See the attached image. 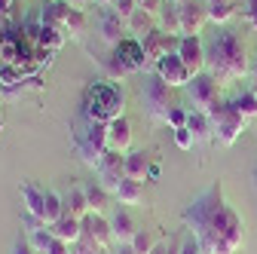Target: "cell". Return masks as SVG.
Segmentation results:
<instances>
[{
	"mask_svg": "<svg viewBox=\"0 0 257 254\" xmlns=\"http://www.w3.org/2000/svg\"><path fill=\"white\" fill-rule=\"evenodd\" d=\"M61 202H64V214H74V217H80V220L92 211L83 184H68V187H64V190H61Z\"/></svg>",
	"mask_w": 257,
	"mask_h": 254,
	"instance_id": "cell-17",
	"label": "cell"
},
{
	"mask_svg": "<svg viewBox=\"0 0 257 254\" xmlns=\"http://www.w3.org/2000/svg\"><path fill=\"white\" fill-rule=\"evenodd\" d=\"M138 7H141L138 0H113V7H110V10H113L119 19H125V22H128V19L138 13Z\"/></svg>",
	"mask_w": 257,
	"mask_h": 254,
	"instance_id": "cell-36",
	"label": "cell"
},
{
	"mask_svg": "<svg viewBox=\"0 0 257 254\" xmlns=\"http://www.w3.org/2000/svg\"><path fill=\"white\" fill-rule=\"evenodd\" d=\"M52 239H55V236L49 233V227H46V230H37V233H31V236H28V242L34 245V251H40V254L52 245Z\"/></svg>",
	"mask_w": 257,
	"mask_h": 254,
	"instance_id": "cell-37",
	"label": "cell"
},
{
	"mask_svg": "<svg viewBox=\"0 0 257 254\" xmlns=\"http://www.w3.org/2000/svg\"><path fill=\"white\" fill-rule=\"evenodd\" d=\"M86 199H89V208H92L95 214H110V211H113V205H116L113 193H110V190H104L98 181L86 184Z\"/></svg>",
	"mask_w": 257,
	"mask_h": 254,
	"instance_id": "cell-23",
	"label": "cell"
},
{
	"mask_svg": "<svg viewBox=\"0 0 257 254\" xmlns=\"http://www.w3.org/2000/svg\"><path fill=\"white\" fill-rule=\"evenodd\" d=\"M107 217H110V230H113V239H116V242H132L135 233L141 230L138 220L132 217V211H128V205H119V202H116Z\"/></svg>",
	"mask_w": 257,
	"mask_h": 254,
	"instance_id": "cell-15",
	"label": "cell"
},
{
	"mask_svg": "<svg viewBox=\"0 0 257 254\" xmlns=\"http://www.w3.org/2000/svg\"><path fill=\"white\" fill-rule=\"evenodd\" d=\"M184 224L199 236L205 254H236L245 242V224L223 196V184L214 181L184 208Z\"/></svg>",
	"mask_w": 257,
	"mask_h": 254,
	"instance_id": "cell-1",
	"label": "cell"
},
{
	"mask_svg": "<svg viewBox=\"0 0 257 254\" xmlns=\"http://www.w3.org/2000/svg\"><path fill=\"white\" fill-rule=\"evenodd\" d=\"M68 4L64 0H49V4L43 7V13H40V25H46V28H55V31H61L64 34V19H68Z\"/></svg>",
	"mask_w": 257,
	"mask_h": 254,
	"instance_id": "cell-27",
	"label": "cell"
},
{
	"mask_svg": "<svg viewBox=\"0 0 257 254\" xmlns=\"http://www.w3.org/2000/svg\"><path fill=\"white\" fill-rule=\"evenodd\" d=\"M144 107H147V116L156 119V122H166L169 119V110L178 107L175 89L163 77H159V74H147V83H144Z\"/></svg>",
	"mask_w": 257,
	"mask_h": 254,
	"instance_id": "cell-6",
	"label": "cell"
},
{
	"mask_svg": "<svg viewBox=\"0 0 257 254\" xmlns=\"http://www.w3.org/2000/svg\"><path fill=\"white\" fill-rule=\"evenodd\" d=\"M10 10H13V0H0V19H4Z\"/></svg>",
	"mask_w": 257,
	"mask_h": 254,
	"instance_id": "cell-44",
	"label": "cell"
},
{
	"mask_svg": "<svg viewBox=\"0 0 257 254\" xmlns=\"http://www.w3.org/2000/svg\"><path fill=\"white\" fill-rule=\"evenodd\" d=\"M175 4H178V7H181V4H187V0H175Z\"/></svg>",
	"mask_w": 257,
	"mask_h": 254,
	"instance_id": "cell-49",
	"label": "cell"
},
{
	"mask_svg": "<svg viewBox=\"0 0 257 254\" xmlns=\"http://www.w3.org/2000/svg\"><path fill=\"white\" fill-rule=\"evenodd\" d=\"M43 254H71V242H64V239H52V245H49Z\"/></svg>",
	"mask_w": 257,
	"mask_h": 254,
	"instance_id": "cell-39",
	"label": "cell"
},
{
	"mask_svg": "<svg viewBox=\"0 0 257 254\" xmlns=\"http://www.w3.org/2000/svg\"><path fill=\"white\" fill-rule=\"evenodd\" d=\"M74 150L89 169H98L104 153L110 150L107 147V122H86L83 119V125L74 132Z\"/></svg>",
	"mask_w": 257,
	"mask_h": 254,
	"instance_id": "cell-4",
	"label": "cell"
},
{
	"mask_svg": "<svg viewBox=\"0 0 257 254\" xmlns=\"http://www.w3.org/2000/svg\"><path fill=\"white\" fill-rule=\"evenodd\" d=\"M181 254H205V248H202L199 236L193 233V230H187V233L181 236Z\"/></svg>",
	"mask_w": 257,
	"mask_h": 254,
	"instance_id": "cell-34",
	"label": "cell"
},
{
	"mask_svg": "<svg viewBox=\"0 0 257 254\" xmlns=\"http://www.w3.org/2000/svg\"><path fill=\"white\" fill-rule=\"evenodd\" d=\"M187 95H190V101H193V110H208L220 98V83L208 71H202V74H196L187 83Z\"/></svg>",
	"mask_w": 257,
	"mask_h": 254,
	"instance_id": "cell-8",
	"label": "cell"
},
{
	"mask_svg": "<svg viewBox=\"0 0 257 254\" xmlns=\"http://www.w3.org/2000/svg\"><path fill=\"white\" fill-rule=\"evenodd\" d=\"M49 233L55 236V239H64V242H80L83 239V220L80 217H74V214H61L55 224H49Z\"/></svg>",
	"mask_w": 257,
	"mask_h": 254,
	"instance_id": "cell-22",
	"label": "cell"
},
{
	"mask_svg": "<svg viewBox=\"0 0 257 254\" xmlns=\"http://www.w3.org/2000/svg\"><path fill=\"white\" fill-rule=\"evenodd\" d=\"M0 132H4V110H0Z\"/></svg>",
	"mask_w": 257,
	"mask_h": 254,
	"instance_id": "cell-48",
	"label": "cell"
},
{
	"mask_svg": "<svg viewBox=\"0 0 257 254\" xmlns=\"http://www.w3.org/2000/svg\"><path fill=\"white\" fill-rule=\"evenodd\" d=\"M125 25H128V34H132V37L144 40V37L150 34V31L156 28V16H150L147 10H141V7H138V13H135L132 19H128Z\"/></svg>",
	"mask_w": 257,
	"mask_h": 254,
	"instance_id": "cell-28",
	"label": "cell"
},
{
	"mask_svg": "<svg viewBox=\"0 0 257 254\" xmlns=\"http://www.w3.org/2000/svg\"><path fill=\"white\" fill-rule=\"evenodd\" d=\"M13 254H40V251H34V245L28 242V236H22L19 242H16V251Z\"/></svg>",
	"mask_w": 257,
	"mask_h": 254,
	"instance_id": "cell-42",
	"label": "cell"
},
{
	"mask_svg": "<svg viewBox=\"0 0 257 254\" xmlns=\"http://www.w3.org/2000/svg\"><path fill=\"white\" fill-rule=\"evenodd\" d=\"M98 68H101V74L107 77V83H110V80H122V77H128V71L122 68V61L113 55V49H107L104 58H98Z\"/></svg>",
	"mask_w": 257,
	"mask_h": 254,
	"instance_id": "cell-30",
	"label": "cell"
},
{
	"mask_svg": "<svg viewBox=\"0 0 257 254\" xmlns=\"http://www.w3.org/2000/svg\"><path fill=\"white\" fill-rule=\"evenodd\" d=\"M150 254H169V251H166V242H156V248H153Z\"/></svg>",
	"mask_w": 257,
	"mask_h": 254,
	"instance_id": "cell-45",
	"label": "cell"
},
{
	"mask_svg": "<svg viewBox=\"0 0 257 254\" xmlns=\"http://www.w3.org/2000/svg\"><path fill=\"white\" fill-rule=\"evenodd\" d=\"M125 178L147 181L150 178V156L144 150H128L125 153Z\"/></svg>",
	"mask_w": 257,
	"mask_h": 254,
	"instance_id": "cell-26",
	"label": "cell"
},
{
	"mask_svg": "<svg viewBox=\"0 0 257 254\" xmlns=\"http://www.w3.org/2000/svg\"><path fill=\"white\" fill-rule=\"evenodd\" d=\"M153 74H159L172 89H187V83L193 80V74H190V68L181 61V55L178 52H169V55H163L156 61V71Z\"/></svg>",
	"mask_w": 257,
	"mask_h": 254,
	"instance_id": "cell-10",
	"label": "cell"
},
{
	"mask_svg": "<svg viewBox=\"0 0 257 254\" xmlns=\"http://www.w3.org/2000/svg\"><path fill=\"white\" fill-rule=\"evenodd\" d=\"M205 113L211 116L214 129H217V141H220L223 147H233V144L242 138L245 125H248V119H242V116L233 110L230 98H217V101H214V104H211Z\"/></svg>",
	"mask_w": 257,
	"mask_h": 254,
	"instance_id": "cell-5",
	"label": "cell"
},
{
	"mask_svg": "<svg viewBox=\"0 0 257 254\" xmlns=\"http://www.w3.org/2000/svg\"><path fill=\"white\" fill-rule=\"evenodd\" d=\"M175 52L181 55V61L190 68L193 77L205 71V40H202V37H181Z\"/></svg>",
	"mask_w": 257,
	"mask_h": 254,
	"instance_id": "cell-12",
	"label": "cell"
},
{
	"mask_svg": "<svg viewBox=\"0 0 257 254\" xmlns=\"http://www.w3.org/2000/svg\"><path fill=\"white\" fill-rule=\"evenodd\" d=\"M230 104L242 119H254L257 116V92H242L236 98H230Z\"/></svg>",
	"mask_w": 257,
	"mask_h": 254,
	"instance_id": "cell-32",
	"label": "cell"
},
{
	"mask_svg": "<svg viewBox=\"0 0 257 254\" xmlns=\"http://www.w3.org/2000/svg\"><path fill=\"white\" fill-rule=\"evenodd\" d=\"M156 25H159V31H163V34H169V37H184V28H181V10H178L175 0H166L163 13L156 16Z\"/></svg>",
	"mask_w": 257,
	"mask_h": 254,
	"instance_id": "cell-24",
	"label": "cell"
},
{
	"mask_svg": "<svg viewBox=\"0 0 257 254\" xmlns=\"http://www.w3.org/2000/svg\"><path fill=\"white\" fill-rule=\"evenodd\" d=\"M181 10V28H184V37H199L205 25H208V10L202 0H187V4L178 7Z\"/></svg>",
	"mask_w": 257,
	"mask_h": 254,
	"instance_id": "cell-11",
	"label": "cell"
},
{
	"mask_svg": "<svg viewBox=\"0 0 257 254\" xmlns=\"http://www.w3.org/2000/svg\"><path fill=\"white\" fill-rule=\"evenodd\" d=\"M113 55L122 61V68L128 71V74H153V65L147 61V55H144V46H141V40L138 37H122L116 46H113Z\"/></svg>",
	"mask_w": 257,
	"mask_h": 254,
	"instance_id": "cell-7",
	"label": "cell"
},
{
	"mask_svg": "<svg viewBox=\"0 0 257 254\" xmlns=\"http://www.w3.org/2000/svg\"><path fill=\"white\" fill-rule=\"evenodd\" d=\"M86 25H89L86 13H83V10H77V7H71V10H68V19H64V37H71V40H83Z\"/></svg>",
	"mask_w": 257,
	"mask_h": 254,
	"instance_id": "cell-29",
	"label": "cell"
},
{
	"mask_svg": "<svg viewBox=\"0 0 257 254\" xmlns=\"http://www.w3.org/2000/svg\"><path fill=\"white\" fill-rule=\"evenodd\" d=\"M113 254H135V248H132V242H116Z\"/></svg>",
	"mask_w": 257,
	"mask_h": 254,
	"instance_id": "cell-43",
	"label": "cell"
},
{
	"mask_svg": "<svg viewBox=\"0 0 257 254\" xmlns=\"http://www.w3.org/2000/svg\"><path fill=\"white\" fill-rule=\"evenodd\" d=\"M83 236H89L92 242H98V245H107L113 239V230H110V217L107 214H95L89 211L83 217Z\"/></svg>",
	"mask_w": 257,
	"mask_h": 254,
	"instance_id": "cell-18",
	"label": "cell"
},
{
	"mask_svg": "<svg viewBox=\"0 0 257 254\" xmlns=\"http://www.w3.org/2000/svg\"><path fill=\"white\" fill-rule=\"evenodd\" d=\"M95 4H98L101 10H110V7H113V0H95Z\"/></svg>",
	"mask_w": 257,
	"mask_h": 254,
	"instance_id": "cell-46",
	"label": "cell"
},
{
	"mask_svg": "<svg viewBox=\"0 0 257 254\" xmlns=\"http://www.w3.org/2000/svg\"><path fill=\"white\" fill-rule=\"evenodd\" d=\"M166 7V0H141V10H147L150 16H159Z\"/></svg>",
	"mask_w": 257,
	"mask_h": 254,
	"instance_id": "cell-40",
	"label": "cell"
},
{
	"mask_svg": "<svg viewBox=\"0 0 257 254\" xmlns=\"http://www.w3.org/2000/svg\"><path fill=\"white\" fill-rule=\"evenodd\" d=\"M187 119H190V110L178 104V107H172V110H169V119H166V125H169V129L175 132V129H184V125H187Z\"/></svg>",
	"mask_w": 257,
	"mask_h": 254,
	"instance_id": "cell-35",
	"label": "cell"
},
{
	"mask_svg": "<svg viewBox=\"0 0 257 254\" xmlns=\"http://www.w3.org/2000/svg\"><path fill=\"white\" fill-rule=\"evenodd\" d=\"M245 16H248V25L257 31V0H245Z\"/></svg>",
	"mask_w": 257,
	"mask_h": 254,
	"instance_id": "cell-41",
	"label": "cell"
},
{
	"mask_svg": "<svg viewBox=\"0 0 257 254\" xmlns=\"http://www.w3.org/2000/svg\"><path fill=\"white\" fill-rule=\"evenodd\" d=\"M95 175H98V184H101L104 190L116 193L119 181L125 178V153H119V150H107V153H104V160H101V166L95 169Z\"/></svg>",
	"mask_w": 257,
	"mask_h": 254,
	"instance_id": "cell-9",
	"label": "cell"
},
{
	"mask_svg": "<svg viewBox=\"0 0 257 254\" xmlns=\"http://www.w3.org/2000/svg\"><path fill=\"white\" fill-rule=\"evenodd\" d=\"M187 129L193 132V141L196 144H208L211 138H217V129L205 110H190V119H187Z\"/></svg>",
	"mask_w": 257,
	"mask_h": 254,
	"instance_id": "cell-20",
	"label": "cell"
},
{
	"mask_svg": "<svg viewBox=\"0 0 257 254\" xmlns=\"http://www.w3.org/2000/svg\"><path fill=\"white\" fill-rule=\"evenodd\" d=\"M175 144H178L181 150H193V147H196V141H193V132L187 129V125H184V129H175Z\"/></svg>",
	"mask_w": 257,
	"mask_h": 254,
	"instance_id": "cell-38",
	"label": "cell"
},
{
	"mask_svg": "<svg viewBox=\"0 0 257 254\" xmlns=\"http://www.w3.org/2000/svg\"><path fill=\"white\" fill-rule=\"evenodd\" d=\"M64 214V202H61V193L52 187H46V202H43V220L46 224H55V220Z\"/></svg>",
	"mask_w": 257,
	"mask_h": 254,
	"instance_id": "cell-31",
	"label": "cell"
},
{
	"mask_svg": "<svg viewBox=\"0 0 257 254\" xmlns=\"http://www.w3.org/2000/svg\"><path fill=\"white\" fill-rule=\"evenodd\" d=\"M125 95L113 83H92L83 95L80 104V119L86 122H113L116 116H125Z\"/></svg>",
	"mask_w": 257,
	"mask_h": 254,
	"instance_id": "cell-3",
	"label": "cell"
},
{
	"mask_svg": "<svg viewBox=\"0 0 257 254\" xmlns=\"http://www.w3.org/2000/svg\"><path fill=\"white\" fill-rule=\"evenodd\" d=\"M205 71L220 83L230 86L233 80H242L251 74V58L248 46L233 28H217L205 40Z\"/></svg>",
	"mask_w": 257,
	"mask_h": 254,
	"instance_id": "cell-2",
	"label": "cell"
},
{
	"mask_svg": "<svg viewBox=\"0 0 257 254\" xmlns=\"http://www.w3.org/2000/svg\"><path fill=\"white\" fill-rule=\"evenodd\" d=\"M205 10H208V22L214 28H227L239 16V10L245 13V4L242 0H205Z\"/></svg>",
	"mask_w": 257,
	"mask_h": 254,
	"instance_id": "cell-16",
	"label": "cell"
},
{
	"mask_svg": "<svg viewBox=\"0 0 257 254\" xmlns=\"http://www.w3.org/2000/svg\"><path fill=\"white\" fill-rule=\"evenodd\" d=\"M178 40H181V37H169V34H163V31H159V25H156V28L150 31V34L141 40L144 55H147V61L153 65V71H156V61H159V58L178 49Z\"/></svg>",
	"mask_w": 257,
	"mask_h": 254,
	"instance_id": "cell-13",
	"label": "cell"
},
{
	"mask_svg": "<svg viewBox=\"0 0 257 254\" xmlns=\"http://www.w3.org/2000/svg\"><path fill=\"white\" fill-rule=\"evenodd\" d=\"M113 199L119 205H141L144 202V181H132V178H122Z\"/></svg>",
	"mask_w": 257,
	"mask_h": 254,
	"instance_id": "cell-25",
	"label": "cell"
},
{
	"mask_svg": "<svg viewBox=\"0 0 257 254\" xmlns=\"http://www.w3.org/2000/svg\"><path fill=\"white\" fill-rule=\"evenodd\" d=\"M254 175H257V172H254Z\"/></svg>",
	"mask_w": 257,
	"mask_h": 254,
	"instance_id": "cell-50",
	"label": "cell"
},
{
	"mask_svg": "<svg viewBox=\"0 0 257 254\" xmlns=\"http://www.w3.org/2000/svg\"><path fill=\"white\" fill-rule=\"evenodd\" d=\"M125 31H128L125 19H119L113 10H101V16H98V37H101V43L107 49H113L125 37Z\"/></svg>",
	"mask_w": 257,
	"mask_h": 254,
	"instance_id": "cell-14",
	"label": "cell"
},
{
	"mask_svg": "<svg viewBox=\"0 0 257 254\" xmlns=\"http://www.w3.org/2000/svg\"><path fill=\"white\" fill-rule=\"evenodd\" d=\"M107 147L119 150V153L132 150V122L125 116H116L113 122H107Z\"/></svg>",
	"mask_w": 257,
	"mask_h": 254,
	"instance_id": "cell-19",
	"label": "cell"
},
{
	"mask_svg": "<svg viewBox=\"0 0 257 254\" xmlns=\"http://www.w3.org/2000/svg\"><path fill=\"white\" fill-rule=\"evenodd\" d=\"M19 193H22V205H25V211H28V214H37V217H43L46 187H40V184H34V181H22Z\"/></svg>",
	"mask_w": 257,
	"mask_h": 254,
	"instance_id": "cell-21",
	"label": "cell"
},
{
	"mask_svg": "<svg viewBox=\"0 0 257 254\" xmlns=\"http://www.w3.org/2000/svg\"><path fill=\"white\" fill-rule=\"evenodd\" d=\"M132 248H135V254H150L156 248V236L150 230H138L135 239H132Z\"/></svg>",
	"mask_w": 257,
	"mask_h": 254,
	"instance_id": "cell-33",
	"label": "cell"
},
{
	"mask_svg": "<svg viewBox=\"0 0 257 254\" xmlns=\"http://www.w3.org/2000/svg\"><path fill=\"white\" fill-rule=\"evenodd\" d=\"M251 77H254V80H257V58H254V61H251Z\"/></svg>",
	"mask_w": 257,
	"mask_h": 254,
	"instance_id": "cell-47",
	"label": "cell"
}]
</instances>
